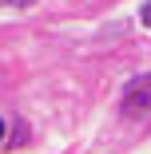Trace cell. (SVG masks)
<instances>
[{"mask_svg": "<svg viewBox=\"0 0 151 154\" xmlns=\"http://www.w3.org/2000/svg\"><path fill=\"white\" fill-rule=\"evenodd\" d=\"M28 4H36V0H0V8H28Z\"/></svg>", "mask_w": 151, "mask_h": 154, "instance_id": "cell-2", "label": "cell"}, {"mask_svg": "<svg viewBox=\"0 0 151 154\" xmlns=\"http://www.w3.org/2000/svg\"><path fill=\"white\" fill-rule=\"evenodd\" d=\"M0 138H4V119H0Z\"/></svg>", "mask_w": 151, "mask_h": 154, "instance_id": "cell-4", "label": "cell"}, {"mask_svg": "<svg viewBox=\"0 0 151 154\" xmlns=\"http://www.w3.org/2000/svg\"><path fill=\"white\" fill-rule=\"evenodd\" d=\"M119 111H123V119H143V115H151V75H139V79L127 83Z\"/></svg>", "mask_w": 151, "mask_h": 154, "instance_id": "cell-1", "label": "cell"}, {"mask_svg": "<svg viewBox=\"0 0 151 154\" xmlns=\"http://www.w3.org/2000/svg\"><path fill=\"white\" fill-rule=\"evenodd\" d=\"M139 20H143V24L151 28V0H143V12H139Z\"/></svg>", "mask_w": 151, "mask_h": 154, "instance_id": "cell-3", "label": "cell"}]
</instances>
